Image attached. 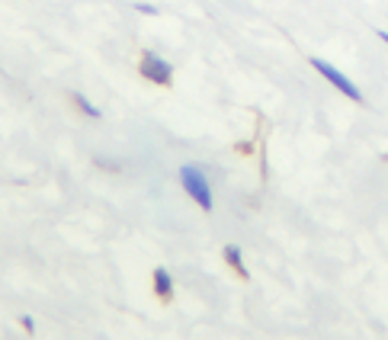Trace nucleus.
<instances>
[{"mask_svg":"<svg viewBox=\"0 0 388 340\" xmlns=\"http://www.w3.org/2000/svg\"><path fill=\"white\" fill-rule=\"evenodd\" d=\"M180 183H183V189H187V196L202 209V212H212V187H208V177L202 174V167L183 164L180 167Z\"/></svg>","mask_w":388,"mask_h":340,"instance_id":"f257e3e1","label":"nucleus"},{"mask_svg":"<svg viewBox=\"0 0 388 340\" xmlns=\"http://www.w3.org/2000/svg\"><path fill=\"white\" fill-rule=\"evenodd\" d=\"M139 74L145 77V81L158 83V87H170V83H174V64L167 61V58H160L158 52L145 49L139 58Z\"/></svg>","mask_w":388,"mask_h":340,"instance_id":"f03ea898","label":"nucleus"},{"mask_svg":"<svg viewBox=\"0 0 388 340\" xmlns=\"http://www.w3.org/2000/svg\"><path fill=\"white\" fill-rule=\"evenodd\" d=\"M312 68L318 71V74L324 77V81L331 83V87H337V90L343 93V97H350V100H353V103H363V90H360V87H356L353 81H350L347 74H343V71H337V68H334L331 61H324V58H312Z\"/></svg>","mask_w":388,"mask_h":340,"instance_id":"7ed1b4c3","label":"nucleus"},{"mask_svg":"<svg viewBox=\"0 0 388 340\" xmlns=\"http://www.w3.org/2000/svg\"><path fill=\"white\" fill-rule=\"evenodd\" d=\"M151 276H154V292H158V299L160 302H174V276H170V270L158 266Z\"/></svg>","mask_w":388,"mask_h":340,"instance_id":"20e7f679","label":"nucleus"},{"mask_svg":"<svg viewBox=\"0 0 388 340\" xmlns=\"http://www.w3.org/2000/svg\"><path fill=\"white\" fill-rule=\"evenodd\" d=\"M225 264L231 266V270L237 273V276L241 279H250V273H247V266H244V257H241V247H237V244H225Z\"/></svg>","mask_w":388,"mask_h":340,"instance_id":"39448f33","label":"nucleus"},{"mask_svg":"<svg viewBox=\"0 0 388 340\" xmlns=\"http://www.w3.org/2000/svg\"><path fill=\"white\" fill-rule=\"evenodd\" d=\"M71 100H74V106L83 112V116H90V119H103V110H100V106H93L90 100L83 97V93H71Z\"/></svg>","mask_w":388,"mask_h":340,"instance_id":"423d86ee","label":"nucleus"},{"mask_svg":"<svg viewBox=\"0 0 388 340\" xmlns=\"http://www.w3.org/2000/svg\"><path fill=\"white\" fill-rule=\"evenodd\" d=\"M135 10L145 16H158V7H151V4H135Z\"/></svg>","mask_w":388,"mask_h":340,"instance_id":"0eeeda50","label":"nucleus"},{"mask_svg":"<svg viewBox=\"0 0 388 340\" xmlns=\"http://www.w3.org/2000/svg\"><path fill=\"white\" fill-rule=\"evenodd\" d=\"M20 324H23V331H26V334H33V331H35V321L29 318V315H23V318H20Z\"/></svg>","mask_w":388,"mask_h":340,"instance_id":"6e6552de","label":"nucleus"},{"mask_svg":"<svg viewBox=\"0 0 388 340\" xmlns=\"http://www.w3.org/2000/svg\"><path fill=\"white\" fill-rule=\"evenodd\" d=\"M379 39H382V42H385V45H388V33H385V29H379Z\"/></svg>","mask_w":388,"mask_h":340,"instance_id":"1a4fd4ad","label":"nucleus"}]
</instances>
